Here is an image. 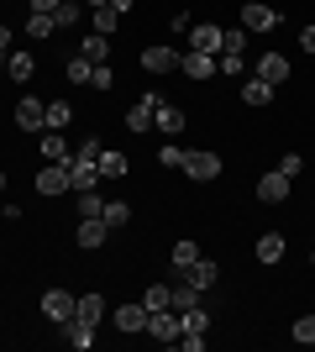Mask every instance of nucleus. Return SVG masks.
I'll use <instances>...</instances> for the list:
<instances>
[{"mask_svg":"<svg viewBox=\"0 0 315 352\" xmlns=\"http://www.w3.org/2000/svg\"><path fill=\"white\" fill-rule=\"evenodd\" d=\"M74 305H79V294H69V289H47V294H43V316H47L53 326L74 321Z\"/></svg>","mask_w":315,"mask_h":352,"instance_id":"f257e3e1","label":"nucleus"},{"mask_svg":"<svg viewBox=\"0 0 315 352\" xmlns=\"http://www.w3.org/2000/svg\"><path fill=\"white\" fill-rule=\"evenodd\" d=\"M179 168L195 179V184H210V179H221V158H215V153H184Z\"/></svg>","mask_w":315,"mask_h":352,"instance_id":"f03ea898","label":"nucleus"},{"mask_svg":"<svg viewBox=\"0 0 315 352\" xmlns=\"http://www.w3.org/2000/svg\"><path fill=\"white\" fill-rule=\"evenodd\" d=\"M179 58H184V53H179V47H168V43L142 47V69H148V74H174V69H179Z\"/></svg>","mask_w":315,"mask_h":352,"instance_id":"7ed1b4c3","label":"nucleus"},{"mask_svg":"<svg viewBox=\"0 0 315 352\" xmlns=\"http://www.w3.org/2000/svg\"><path fill=\"white\" fill-rule=\"evenodd\" d=\"M289 184H294V179H289L284 168H273V174L257 179V200H263V206H284V200H289Z\"/></svg>","mask_w":315,"mask_h":352,"instance_id":"20e7f679","label":"nucleus"},{"mask_svg":"<svg viewBox=\"0 0 315 352\" xmlns=\"http://www.w3.org/2000/svg\"><path fill=\"white\" fill-rule=\"evenodd\" d=\"M63 190H74L69 163H47V168H37V195H63Z\"/></svg>","mask_w":315,"mask_h":352,"instance_id":"39448f33","label":"nucleus"},{"mask_svg":"<svg viewBox=\"0 0 315 352\" xmlns=\"http://www.w3.org/2000/svg\"><path fill=\"white\" fill-rule=\"evenodd\" d=\"M242 27H247V32H273V27H279V11L263 6V0H247V6H242Z\"/></svg>","mask_w":315,"mask_h":352,"instance_id":"423d86ee","label":"nucleus"},{"mask_svg":"<svg viewBox=\"0 0 315 352\" xmlns=\"http://www.w3.org/2000/svg\"><path fill=\"white\" fill-rule=\"evenodd\" d=\"M105 236H110L105 216H79V226H74V242H79V248H105Z\"/></svg>","mask_w":315,"mask_h":352,"instance_id":"0eeeda50","label":"nucleus"},{"mask_svg":"<svg viewBox=\"0 0 315 352\" xmlns=\"http://www.w3.org/2000/svg\"><path fill=\"white\" fill-rule=\"evenodd\" d=\"M148 337H158L168 347V342H179V310H152L148 316Z\"/></svg>","mask_w":315,"mask_h":352,"instance_id":"6e6552de","label":"nucleus"},{"mask_svg":"<svg viewBox=\"0 0 315 352\" xmlns=\"http://www.w3.org/2000/svg\"><path fill=\"white\" fill-rule=\"evenodd\" d=\"M16 126H27V132H43V126H47V105L37 100V95L16 100Z\"/></svg>","mask_w":315,"mask_h":352,"instance_id":"1a4fd4ad","label":"nucleus"},{"mask_svg":"<svg viewBox=\"0 0 315 352\" xmlns=\"http://www.w3.org/2000/svg\"><path fill=\"white\" fill-rule=\"evenodd\" d=\"M179 69L200 85V79H210V74H221V63H215V53H195V47H189V53L179 58Z\"/></svg>","mask_w":315,"mask_h":352,"instance_id":"9d476101","label":"nucleus"},{"mask_svg":"<svg viewBox=\"0 0 315 352\" xmlns=\"http://www.w3.org/2000/svg\"><path fill=\"white\" fill-rule=\"evenodd\" d=\"M116 326H121V331H132V337H142V331H148V305H142V300L116 305Z\"/></svg>","mask_w":315,"mask_h":352,"instance_id":"9b49d317","label":"nucleus"},{"mask_svg":"<svg viewBox=\"0 0 315 352\" xmlns=\"http://www.w3.org/2000/svg\"><path fill=\"white\" fill-rule=\"evenodd\" d=\"M221 37H226V32L215 27V21H200V27H189V47H195V53H221Z\"/></svg>","mask_w":315,"mask_h":352,"instance_id":"f8f14e48","label":"nucleus"},{"mask_svg":"<svg viewBox=\"0 0 315 352\" xmlns=\"http://www.w3.org/2000/svg\"><path fill=\"white\" fill-rule=\"evenodd\" d=\"M69 179H74V195L95 190V184H100V163L95 158H69Z\"/></svg>","mask_w":315,"mask_h":352,"instance_id":"ddd939ff","label":"nucleus"},{"mask_svg":"<svg viewBox=\"0 0 315 352\" xmlns=\"http://www.w3.org/2000/svg\"><path fill=\"white\" fill-rule=\"evenodd\" d=\"M152 111H158V95H142V100L126 111V132H152Z\"/></svg>","mask_w":315,"mask_h":352,"instance_id":"4468645a","label":"nucleus"},{"mask_svg":"<svg viewBox=\"0 0 315 352\" xmlns=\"http://www.w3.org/2000/svg\"><path fill=\"white\" fill-rule=\"evenodd\" d=\"M152 126H158L163 137H179V132H184V111H179V105H168V100H158V111H152Z\"/></svg>","mask_w":315,"mask_h":352,"instance_id":"2eb2a0df","label":"nucleus"},{"mask_svg":"<svg viewBox=\"0 0 315 352\" xmlns=\"http://www.w3.org/2000/svg\"><path fill=\"white\" fill-rule=\"evenodd\" d=\"M105 294H79V305H74V321H84V326H100L105 321Z\"/></svg>","mask_w":315,"mask_h":352,"instance_id":"dca6fc26","label":"nucleus"},{"mask_svg":"<svg viewBox=\"0 0 315 352\" xmlns=\"http://www.w3.org/2000/svg\"><path fill=\"white\" fill-rule=\"evenodd\" d=\"M257 79L284 85V79H289V58H284V53H263V58H257Z\"/></svg>","mask_w":315,"mask_h":352,"instance_id":"f3484780","label":"nucleus"},{"mask_svg":"<svg viewBox=\"0 0 315 352\" xmlns=\"http://www.w3.org/2000/svg\"><path fill=\"white\" fill-rule=\"evenodd\" d=\"M184 279H189V284H195V289H200V294H205V289H210V284L221 279V268L210 263V258H195V263L184 268Z\"/></svg>","mask_w":315,"mask_h":352,"instance_id":"a211bd4d","label":"nucleus"},{"mask_svg":"<svg viewBox=\"0 0 315 352\" xmlns=\"http://www.w3.org/2000/svg\"><path fill=\"white\" fill-rule=\"evenodd\" d=\"M100 179H121V174H132V163H126V153H116V147H100Z\"/></svg>","mask_w":315,"mask_h":352,"instance_id":"6ab92c4d","label":"nucleus"},{"mask_svg":"<svg viewBox=\"0 0 315 352\" xmlns=\"http://www.w3.org/2000/svg\"><path fill=\"white\" fill-rule=\"evenodd\" d=\"M268 100H273V85H268V79H257V74H253V79L242 85V105H253V111H263V105H268Z\"/></svg>","mask_w":315,"mask_h":352,"instance_id":"aec40b11","label":"nucleus"},{"mask_svg":"<svg viewBox=\"0 0 315 352\" xmlns=\"http://www.w3.org/2000/svg\"><path fill=\"white\" fill-rule=\"evenodd\" d=\"M79 58H90V63H110V37H100V32H90V37L79 43Z\"/></svg>","mask_w":315,"mask_h":352,"instance_id":"412c9836","label":"nucleus"},{"mask_svg":"<svg viewBox=\"0 0 315 352\" xmlns=\"http://www.w3.org/2000/svg\"><path fill=\"white\" fill-rule=\"evenodd\" d=\"M189 305H200V289L189 279H179V284H168V310H189Z\"/></svg>","mask_w":315,"mask_h":352,"instance_id":"4be33fe9","label":"nucleus"},{"mask_svg":"<svg viewBox=\"0 0 315 352\" xmlns=\"http://www.w3.org/2000/svg\"><path fill=\"white\" fill-rule=\"evenodd\" d=\"M279 258H284V236L263 232V236H257V263H279Z\"/></svg>","mask_w":315,"mask_h":352,"instance_id":"5701e85b","label":"nucleus"},{"mask_svg":"<svg viewBox=\"0 0 315 352\" xmlns=\"http://www.w3.org/2000/svg\"><path fill=\"white\" fill-rule=\"evenodd\" d=\"M205 326H210V316H205L200 305L179 310V337H184V331H195V337H205Z\"/></svg>","mask_w":315,"mask_h":352,"instance_id":"b1692460","label":"nucleus"},{"mask_svg":"<svg viewBox=\"0 0 315 352\" xmlns=\"http://www.w3.org/2000/svg\"><path fill=\"white\" fill-rule=\"evenodd\" d=\"M43 158L47 163H69V142H63V132H43Z\"/></svg>","mask_w":315,"mask_h":352,"instance_id":"393cba45","label":"nucleus"},{"mask_svg":"<svg viewBox=\"0 0 315 352\" xmlns=\"http://www.w3.org/2000/svg\"><path fill=\"white\" fill-rule=\"evenodd\" d=\"M63 337H69L79 352H84V347H95V326H84V321H63Z\"/></svg>","mask_w":315,"mask_h":352,"instance_id":"a878e982","label":"nucleus"},{"mask_svg":"<svg viewBox=\"0 0 315 352\" xmlns=\"http://www.w3.org/2000/svg\"><path fill=\"white\" fill-rule=\"evenodd\" d=\"M32 69H37V63H32V53H11V58H5V74H11L16 85H27Z\"/></svg>","mask_w":315,"mask_h":352,"instance_id":"bb28decb","label":"nucleus"},{"mask_svg":"<svg viewBox=\"0 0 315 352\" xmlns=\"http://www.w3.org/2000/svg\"><path fill=\"white\" fill-rule=\"evenodd\" d=\"M168 258H174V268L184 274V268H189V263L200 258V242H189V236H184V242H174V252H168Z\"/></svg>","mask_w":315,"mask_h":352,"instance_id":"cd10ccee","label":"nucleus"},{"mask_svg":"<svg viewBox=\"0 0 315 352\" xmlns=\"http://www.w3.org/2000/svg\"><path fill=\"white\" fill-rule=\"evenodd\" d=\"M105 226H110V232H121V226H126V221H132V206H121V200H105Z\"/></svg>","mask_w":315,"mask_h":352,"instance_id":"c85d7f7f","label":"nucleus"},{"mask_svg":"<svg viewBox=\"0 0 315 352\" xmlns=\"http://www.w3.org/2000/svg\"><path fill=\"white\" fill-rule=\"evenodd\" d=\"M69 121H74L69 100H53V105H47V132H58V126H69Z\"/></svg>","mask_w":315,"mask_h":352,"instance_id":"c756f323","label":"nucleus"},{"mask_svg":"<svg viewBox=\"0 0 315 352\" xmlns=\"http://www.w3.org/2000/svg\"><path fill=\"white\" fill-rule=\"evenodd\" d=\"M289 337H294V342H305V347H315V316H300V321L289 326Z\"/></svg>","mask_w":315,"mask_h":352,"instance_id":"7c9ffc66","label":"nucleus"},{"mask_svg":"<svg viewBox=\"0 0 315 352\" xmlns=\"http://www.w3.org/2000/svg\"><path fill=\"white\" fill-rule=\"evenodd\" d=\"M27 27H32V37H53V32H58V21H53V16H43V11H32Z\"/></svg>","mask_w":315,"mask_h":352,"instance_id":"2f4dec72","label":"nucleus"},{"mask_svg":"<svg viewBox=\"0 0 315 352\" xmlns=\"http://www.w3.org/2000/svg\"><path fill=\"white\" fill-rule=\"evenodd\" d=\"M90 16H95V32H100V37L116 32V6H100V11H90Z\"/></svg>","mask_w":315,"mask_h":352,"instance_id":"473e14b6","label":"nucleus"},{"mask_svg":"<svg viewBox=\"0 0 315 352\" xmlns=\"http://www.w3.org/2000/svg\"><path fill=\"white\" fill-rule=\"evenodd\" d=\"M90 74H95V63H90V58H79V53L69 58V79H74V85H90Z\"/></svg>","mask_w":315,"mask_h":352,"instance_id":"72a5a7b5","label":"nucleus"},{"mask_svg":"<svg viewBox=\"0 0 315 352\" xmlns=\"http://www.w3.org/2000/svg\"><path fill=\"white\" fill-rule=\"evenodd\" d=\"M142 305H148V316L152 310H168V284H152V289L142 294Z\"/></svg>","mask_w":315,"mask_h":352,"instance_id":"f704fd0d","label":"nucleus"},{"mask_svg":"<svg viewBox=\"0 0 315 352\" xmlns=\"http://www.w3.org/2000/svg\"><path fill=\"white\" fill-rule=\"evenodd\" d=\"M79 11H84L79 0H63L58 11H53V21H58V27H74V21H79Z\"/></svg>","mask_w":315,"mask_h":352,"instance_id":"c9c22d12","label":"nucleus"},{"mask_svg":"<svg viewBox=\"0 0 315 352\" xmlns=\"http://www.w3.org/2000/svg\"><path fill=\"white\" fill-rule=\"evenodd\" d=\"M100 210H105L100 195H95V190H79V216H100Z\"/></svg>","mask_w":315,"mask_h":352,"instance_id":"e433bc0d","label":"nucleus"},{"mask_svg":"<svg viewBox=\"0 0 315 352\" xmlns=\"http://www.w3.org/2000/svg\"><path fill=\"white\" fill-rule=\"evenodd\" d=\"M90 85H95V89H110V85H116V74H110V63H95Z\"/></svg>","mask_w":315,"mask_h":352,"instance_id":"4c0bfd02","label":"nucleus"},{"mask_svg":"<svg viewBox=\"0 0 315 352\" xmlns=\"http://www.w3.org/2000/svg\"><path fill=\"white\" fill-rule=\"evenodd\" d=\"M242 47H247V32H226L221 37V53H242Z\"/></svg>","mask_w":315,"mask_h":352,"instance_id":"58836bf2","label":"nucleus"},{"mask_svg":"<svg viewBox=\"0 0 315 352\" xmlns=\"http://www.w3.org/2000/svg\"><path fill=\"white\" fill-rule=\"evenodd\" d=\"M158 163H163V168H179V163H184V147H163V153H158Z\"/></svg>","mask_w":315,"mask_h":352,"instance_id":"ea45409f","label":"nucleus"},{"mask_svg":"<svg viewBox=\"0 0 315 352\" xmlns=\"http://www.w3.org/2000/svg\"><path fill=\"white\" fill-rule=\"evenodd\" d=\"M74 158H100V137H84V142H79V153Z\"/></svg>","mask_w":315,"mask_h":352,"instance_id":"a19ab883","label":"nucleus"},{"mask_svg":"<svg viewBox=\"0 0 315 352\" xmlns=\"http://www.w3.org/2000/svg\"><path fill=\"white\" fill-rule=\"evenodd\" d=\"M279 168H284V174L294 179V174H300V168H305V158H300V153H284V163H279Z\"/></svg>","mask_w":315,"mask_h":352,"instance_id":"79ce46f5","label":"nucleus"},{"mask_svg":"<svg viewBox=\"0 0 315 352\" xmlns=\"http://www.w3.org/2000/svg\"><path fill=\"white\" fill-rule=\"evenodd\" d=\"M179 347H184V352H205V337H195V331H184V337H179Z\"/></svg>","mask_w":315,"mask_h":352,"instance_id":"37998d69","label":"nucleus"},{"mask_svg":"<svg viewBox=\"0 0 315 352\" xmlns=\"http://www.w3.org/2000/svg\"><path fill=\"white\" fill-rule=\"evenodd\" d=\"M221 74H242V53H221Z\"/></svg>","mask_w":315,"mask_h":352,"instance_id":"c03bdc74","label":"nucleus"},{"mask_svg":"<svg viewBox=\"0 0 315 352\" xmlns=\"http://www.w3.org/2000/svg\"><path fill=\"white\" fill-rule=\"evenodd\" d=\"M11 58V27H0V63Z\"/></svg>","mask_w":315,"mask_h":352,"instance_id":"a18cd8bd","label":"nucleus"},{"mask_svg":"<svg viewBox=\"0 0 315 352\" xmlns=\"http://www.w3.org/2000/svg\"><path fill=\"white\" fill-rule=\"evenodd\" d=\"M58 6H63V0H32V11H43V16H53Z\"/></svg>","mask_w":315,"mask_h":352,"instance_id":"49530a36","label":"nucleus"},{"mask_svg":"<svg viewBox=\"0 0 315 352\" xmlns=\"http://www.w3.org/2000/svg\"><path fill=\"white\" fill-rule=\"evenodd\" d=\"M300 47H305V53H315V27H305V32H300Z\"/></svg>","mask_w":315,"mask_h":352,"instance_id":"de8ad7c7","label":"nucleus"},{"mask_svg":"<svg viewBox=\"0 0 315 352\" xmlns=\"http://www.w3.org/2000/svg\"><path fill=\"white\" fill-rule=\"evenodd\" d=\"M84 6H90V11H100V6H110V0H84Z\"/></svg>","mask_w":315,"mask_h":352,"instance_id":"09e8293b","label":"nucleus"},{"mask_svg":"<svg viewBox=\"0 0 315 352\" xmlns=\"http://www.w3.org/2000/svg\"><path fill=\"white\" fill-rule=\"evenodd\" d=\"M0 195H5V174H0Z\"/></svg>","mask_w":315,"mask_h":352,"instance_id":"8fccbe9b","label":"nucleus"}]
</instances>
